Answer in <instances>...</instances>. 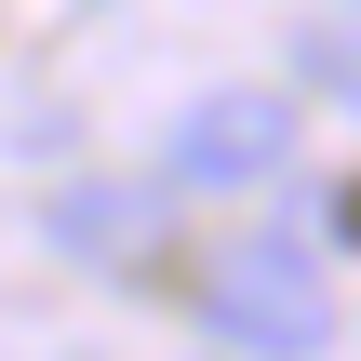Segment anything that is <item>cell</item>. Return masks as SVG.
<instances>
[{"label": "cell", "instance_id": "6da1fadb", "mask_svg": "<svg viewBox=\"0 0 361 361\" xmlns=\"http://www.w3.org/2000/svg\"><path fill=\"white\" fill-rule=\"evenodd\" d=\"M188 308H201V335L241 361H322L335 348V268H322V241H295V228H228L201 268H188Z\"/></svg>", "mask_w": 361, "mask_h": 361}, {"label": "cell", "instance_id": "7a4b0ae2", "mask_svg": "<svg viewBox=\"0 0 361 361\" xmlns=\"http://www.w3.org/2000/svg\"><path fill=\"white\" fill-rule=\"evenodd\" d=\"M295 147H308V107L268 94V80H214V94H188V107L161 121V174H174V188H214V201L281 188Z\"/></svg>", "mask_w": 361, "mask_h": 361}, {"label": "cell", "instance_id": "3957f363", "mask_svg": "<svg viewBox=\"0 0 361 361\" xmlns=\"http://www.w3.org/2000/svg\"><path fill=\"white\" fill-rule=\"evenodd\" d=\"M40 241L80 255V268H147V255H161V201L121 188V174H80V188L40 201Z\"/></svg>", "mask_w": 361, "mask_h": 361}, {"label": "cell", "instance_id": "277c9868", "mask_svg": "<svg viewBox=\"0 0 361 361\" xmlns=\"http://www.w3.org/2000/svg\"><path fill=\"white\" fill-rule=\"evenodd\" d=\"M295 94H322V107L361 121V13H308L295 27Z\"/></svg>", "mask_w": 361, "mask_h": 361}, {"label": "cell", "instance_id": "5b68a950", "mask_svg": "<svg viewBox=\"0 0 361 361\" xmlns=\"http://www.w3.org/2000/svg\"><path fill=\"white\" fill-rule=\"evenodd\" d=\"M308 214H322V255H361V174H335Z\"/></svg>", "mask_w": 361, "mask_h": 361}, {"label": "cell", "instance_id": "8992f818", "mask_svg": "<svg viewBox=\"0 0 361 361\" xmlns=\"http://www.w3.org/2000/svg\"><path fill=\"white\" fill-rule=\"evenodd\" d=\"M335 13H361V0H335Z\"/></svg>", "mask_w": 361, "mask_h": 361}]
</instances>
